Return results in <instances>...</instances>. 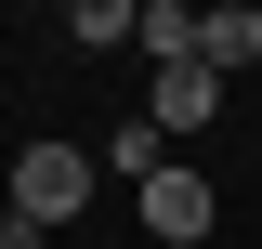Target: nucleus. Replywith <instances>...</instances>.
I'll use <instances>...</instances> for the list:
<instances>
[{
    "instance_id": "nucleus-1",
    "label": "nucleus",
    "mask_w": 262,
    "mask_h": 249,
    "mask_svg": "<svg viewBox=\"0 0 262 249\" xmlns=\"http://www.w3.org/2000/svg\"><path fill=\"white\" fill-rule=\"evenodd\" d=\"M13 210H27L39 236L79 223V210H92V157H79V144H13Z\"/></svg>"
},
{
    "instance_id": "nucleus-2",
    "label": "nucleus",
    "mask_w": 262,
    "mask_h": 249,
    "mask_svg": "<svg viewBox=\"0 0 262 249\" xmlns=\"http://www.w3.org/2000/svg\"><path fill=\"white\" fill-rule=\"evenodd\" d=\"M144 118H158L170 144H184V131H210V118H223V79H210V66H158V92H144Z\"/></svg>"
},
{
    "instance_id": "nucleus-3",
    "label": "nucleus",
    "mask_w": 262,
    "mask_h": 249,
    "mask_svg": "<svg viewBox=\"0 0 262 249\" xmlns=\"http://www.w3.org/2000/svg\"><path fill=\"white\" fill-rule=\"evenodd\" d=\"M196 66H210V79L262 66V13H249V0H210V27H196Z\"/></svg>"
},
{
    "instance_id": "nucleus-4",
    "label": "nucleus",
    "mask_w": 262,
    "mask_h": 249,
    "mask_svg": "<svg viewBox=\"0 0 262 249\" xmlns=\"http://www.w3.org/2000/svg\"><path fill=\"white\" fill-rule=\"evenodd\" d=\"M144 223H158L170 249H196L210 236V184H196V171H158V184H144Z\"/></svg>"
},
{
    "instance_id": "nucleus-5",
    "label": "nucleus",
    "mask_w": 262,
    "mask_h": 249,
    "mask_svg": "<svg viewBox=\"0 0 262 249\" xmlns=\"http://www.w3.org/2000/svg\"><path fill=\"white\" fill-rule=\"evenodd\" d=\"M105 171H118V184H158V171H170V131L158 118H118V131H105Z\"/></svg>"
},
{
    "instance_id": "nucleus-6",
    "label": "nucleus",
    "mask_w": 262,
    "mask_h": 249,
    "mask_svg": "<svg viewBox=\"0 0 262 249\" xmlns=\"http://www.w3.org/2000/svg\"><path fill=\"white\" fill-rule=\"evenodd\" d=\"M196 27H210V13H184V0H144V27H131V39H144L158 66H196Z\"/></svg>"
},
{
    "instance_id": "nucleus-7",
    "label": "nucleus",
    "mask_w": 262,
    "mask_h": 249,
    "mask_svg": "<svg viewBox=\"0 0 262 249\" xmlns=\"http://www.w3.org/2000/svg\"><path fill=\"white\" fill-rule=\"evenodd\" d=\"M131 27H144V0H79V13H66V39H79V53H118Z\"/></svg>"
},
{
    "instance_id": "nucleus-8",
    "label": "nucleus",
    "mask_w": 262,
    "mask_h": 249,
    "mask_svg": "<svg viewBox=\"0 0 262 249\" xmlns=\"http://www.w3.org/2000/svg\"><path fill=\"white\" fill-rule=\"evenodd\" d=\"M0 249H39V223H27V210H0Z\"/></svg>"
},
{
    "instance_id": "nucleus-9",
    "label": "nucleus",
    "mask_w": 262,
    "mask_h": 249,
    "mask_svg": "<svg viewBox=\"0 0 262 249\" xmlns=\"http://www.w3.org/2000/svg\"><path fill=\"white\" fill-rule=\"evenodd\" d=\"M0 171H13V131H0Z\"/></svg>"
}]
</instances>
